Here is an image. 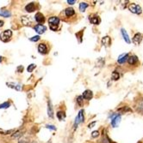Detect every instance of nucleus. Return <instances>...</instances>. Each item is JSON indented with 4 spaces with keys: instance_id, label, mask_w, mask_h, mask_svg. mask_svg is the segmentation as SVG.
<instances>
[{
    "instance_id": "nucleus-14",
    "label": "nucleus",
    "mask_w": 143,
    "mask_h": 143,
    "mask_svg": "<svg viewBox=\"0 0 143 143\" xmlns=\"http://www.w3.org/2000/svg\"><path fill=\"white\" fill-rule=\"evenodd\" d=\"M89 20H90L92 24H94V25L99 24V23H100V21H101L100 18H99L97 16H90Z\"/></svg>"
},
{
    "instance_id": "nucleus-17",
    "label": "nucleus",
    "mask_w": 143,
    "mask_h": 143,
    "mask_svg": "<svg viewBox=\"0 0 143 143\" xmlns=\"http://www.w3.org/2000/svg\"><path fill=\"white\" fill-rule=\"evenodd\" d=\"M128 58H129V54L126 53V54H123L118 58V63H124L126 61H128Z\"/></svg>"
},
{
    "instance_id": "nucleus-21",
    "label": "nucleus",
    "mask_w": 143,
    "mask_h": 143,
    "mask_svg": "<svg viewBox=\"0 0 143 143\" xmlns=\"http://www.w3.org/2000/svg\"><path fill=\"white\" fill-rule=\"evenodd\" d=\"M136 109L140 112H143V100H141L136 105Z\"/></svg>"
},
{
    "instance_id": "nucleus-8",
    "label": "nucleus",
    "mask_w": 143,
    "mask_h": 143,
    "mask_svg": "<svg viewBox=\"0 0 143 143\" xmlns=\"http://www.w3.org/2000/svg\"><path fill=\"white\" fill-rule=\"evenodd\" d=\"M38 51L41 54H47L48 53V48H47V45L45 44H40L39 46H38Z\"/></svg>"
},
{
    "instance_id": "nucleus-31",
    "label": "nucleus",
    "mask_w": 143,
    "mask_h": 143,
    "mask_svg": "<svg viewBox=\"0 0 143 143\" xmlns=\"http://www.w3.org/2000/svg\"><path fill=\"white\" fill-rule=\"evenodd\" d=\"M40 39H41V38H40V36H39V35H37V36L32 37V38H30L29 40H31V41H33V42H36V41H38Z\"/></svg>"
},
{
    "instance_id": "nucleus-6",
    "label": "nucleus",
    "mask_w": 143,
    "mask_h": 143,
    "mask_svg": "<svg viewBox=\"0 0 143 143\" xmlns=\"http://www.w3.org/2000/svg\"><path fill=\"white\" fill-rule=\"evenodd\" d=\"M120 122H121V116L120 115H117L111 120V125L113 126L114 128H117V126L119 125Z\"/></svg>"
},
{
    "instance_id": "nucleus-38",
    "label": "nucleus",
    "mask_w": 143,
    "mask_h": 143,
    "mask_svg": "<svg viewBox=\"0 0 143 143\" xmlns=\"http://www.w3.org/2000/svg\"><path fill=\"white\" fill-rule=\"evenodd\" d=\"M95 124H96V122H93L92 123H90V124H89L88 127H89V128H92V126H94Z\"/></svg>"
},
{
    "instance_id": "nucleus-2",
    "label": "nucleus",
    "mask_w": 143,
    "mask_h": 143,
    "mask_svg": "<svg viewBox=\"0 0 143 143\" xmlns=\"http://www.w3.org/2000/svg\"><path fill=\"white\" fill-rule=\"evenodd\" d=\"M11 36H12V32L11 30H5L0 34V40L3 42H7L11 40Z\"/></svg>"
},
{
    "instance_id": "nucleus-20",
    "label": "nucleus",
    "mask_w": 143,
    "mask_h": 143,
    "mask_svg": "<svg viewBox=\"0 0 143 143\" xmlns=\"http://www.w3.org/2000/svg\"><path fill=\"white\" fill-rule=\"evenodd\" d=\"M65 16L70 17V16H73L75 12H74V10H73V8H67V9H65Z\"/></svg>"
},
{
    "instance_id": "nucleus-25",
    "label": "nucleus",
    "mask_w": 143,
    "mask_h": 143,
    "mask_svg": "<svg viewBox=\"0 0 143 143\" xmlns=\"http://www.w3.org/2000/svg\"><path fill=\"white\" fill-rule=\"evenodd\" d=\"M78 118H79L80 123L84 122V120H85V117H84V111L83 110L80 111L79 113H78Z\"/></svg>"
},
{
    "instance_id": "nucleus-4",
    "label": "nucleus",
    "mask_w": 143,
    "mask_h": 143,
    "mask_svg": "<svg viewBox=\"0 0 143 143\" xmlns=\"http://www.w3.org/2000/svg\"><path fill=\"white\" fill-rule=\"evenodd\" d=\"M141 40H142V36H141V34L140 33H137L134 34V38H133V43H134V45H140Z\"/></svg>"
},
{
    "instance_id": "nucleus-28",
    "label": "nucleus",
    "mask_w": 143,
    "mask_h": 143,
    "mask_svg": "<svg viewBox=\"0 0 143 143\" xmlns=\"http://www.w3.org/2000/svg\"><path fill=\"white\" fill-rule=\"evenodd\" d=\"M83 100H84V99L82 96H78V98H77V102H78V104L80 105V106L83 105Z\"/></svg>"
},
{
    "instance_id": "nucleus-33",
    "label": "nucleus",
    "mask_w": 143,
    "mask_h": 143,
    "mask_svg": "<svg viewBox=\"0 0 143 143\" xmlns=\"http://www.w3.org/2000/svg\"><path fill=\"white\" fill-rule=\"evenodd\" d=\"M98 134H99L98 131H93V132H92V134H91V136L95 138V137H97V136H98Z\"/></svg>"
},
{
    "instance_id": "nucleus-41",
    "label": "nucleus",
    "mask_w": 143,
    "mask_h": 143,
    "mask_svg": "<svg viewBox=\"0 0 143 143\" xmlns=\"http://www.w3.org/2000/svg\"><path fill=\"white\" fill-rule=\"evenodd\" d=\"M33 143H35V142H33Z\"/></svg>"
},
{
    "instance_id": "nucleus-30",
    "label": "nucleus",
    "mask_w": 143,
    "mask_h": 143,
    "mask_svg": "<svg viewBox=\"0 0 143 143\" xmlns=\"http://www.w3.org/2000/svg\"><path fill=\"white\" fill-rule=\"evenodd\" d=\"M119 112H131V109L130 108H129L128 106H125V107H123V108H121V109H119Z\"/></svg>"
},
{
    "instance_id": "nucleus-39",
    "label": "nucleus",
    "mask_w": 143,
    "mask_h": 143,
    "mask_svg": "<svg viewBox=\"0 0 143 143\" xmlns=\"http://www.w3.org/2000/svg\"><path fill=\"white\" fill-rule=\"evenodd\" d=\"M3 24H4V21H0V27H2Z\"/></svg>"
},
{
    "instance_id": "nucleus-35",
    "label": "nucleus",
    "mask_w": 143,
    "mask_h": 143,
    "mask_svg": "<svg viewBox=\"0 0 143 143\" xmlns=\"http://www.w3.org/2000/svg\"><path fill=\"white\" fill-rule=\"evenodd\" d=\"M48 129H53V130H56V128L54 127L53 125H47L46 126Z\"/></svg>"
},
{
    "instance_id": "nucleus-7",
    "label": "nucleus",
    "mask_w": 143,
    "mask_h": 143,
    "mask_svg": "<svg viewBox=\"0 0 143 143\" xmlns=\"http://www.w3.org/2000/svg\"><path fill=\"white\" fill-rule=\"evenodd\" d=\"M46 27L43 26V25L41 24H39V25H36V26L35 27V30L36 32H37L39 34H42L43 33H44L45 31H46Z\"/></svg>"
},
{
    "instance_id": "nucleus-40",
    "label": "nucleus",
    "mask_w": 143,
    "mask_h": 143,
    "mask_svg": "<svg viewBox=\"0 0 143 143\" xmlns=\"http://www.w3.org/2000/svg\"><path fill=\"white\" fill-rule=\"evenodd\" d=\"M2 62V57H0V63Z\"/></svg>"
},
{
    "instance_id": "nucleus-5",
    "label": "nucleus",
    "mask_w": 143,
    "mask_h": 143,
    "mask_svg": "<svg viewBox=\"0 0 143 143\" xmlns=\"http://www.w3.org/2000/svg\"><path fill=\"white\" fill-rule=\"evenodd\" d=\"M92 96H93V93H92V92L91 90H85V92H83V95H82L83 99H85V100H91Z\"/></svg>"
},
{
    "instance_id": "nucleus-32",
    "label": "nucleus",
    "mask_w": 143,
    "mask_h": 143,
    "mask_svg": "<svg viewBox=\"0 0 143 143\" xmlns=\"http://www.w3.org/2000/svg\"><path fill=\"white\" fill-rule=\"evenodd\" d=\"M20 135H22V131H18L16 134H14L12 135V138H17L18 136H20Z\"/></svg>"
},
{
    "instance_id": "nucleus-23",
    "label": "nucleus",
    "mask_w": 143,
    "mask_h": 143,
    "mask_svg": "<svg viewBox=\"0 0 143 143\" xmlns=\"http://www.w3.org/2000/svg\"><path fill=\"white\" fill-rule=\"evenodd\" d=\"M15 132L14 129H11V130H4V129H0V134H11V133Z\"/></svg>"
},
{
    "instance_id": "nucleus-11",
    "label": "nucleus",
    "mask_w": 143,
    "mask_h": 143,
    "mask_svg": "<svg viewBox=\"0 0 143 143\" xmlns=\"http://www.w3.org/2000/svg\"><path fill=\"white\" fill-rule=\"evenodd\" d=\"M6 85L8 86L9 87H11V88H15L16 90L20 91L22 90V86L20 84H16V83H12V82H7Z\"/></svg>"
},
{
    "instance_id": "nucleus-29",
    "label": "nucleus",
    "mask_w": 143,
    "mask_h": 143,
    "mask_svg": "<svg viewBox=\"0 0 143 143\" xmlns=\"http://www.w3.org/2000/svg\"><path fill=\"white\" fill-rule=\"evenodd\" d=\"M11 105V104L9 102H5V103L2 104V105H0V109H4V108H8V107Z\"/></svg>"
},
{
    "instance_id": "nucleus-1",
    "label": "nucleus",
    "mask_w": 143,
    "mask_h": 143,
    "mask_svg": "<svg viewBox=\"0 0 143 143\" xmlns=\"http://www.w3.org/2000/svg\"><path fill=\"white\" fill-rule=\"evenodd\" d=\"M60 22V19L56 16H52L48 19V23H49L50 29L53 31H56V29L58 28V25Z\"/></svg>"
},
{
    "instance_id": "nucleus-12",
    "label": "nucleus",
    "mask_w": 143,
    "mask_h": 143,
    "mask_svg": "<svg viewBox=\"0 0 143 143\" xmlns=\"http://www.w3.org/2000/svg\"><path fill=\"white\" fill-rule=\"evenodd\" d=\"M48 117H50L51 118L53 117V109L50 100H48Z\"/></svg>"
},
{
    "instance_id": "nucleus-34",
    "label": "nucleus",
    "mask_w": 143,
    "mask_h": 143,
    "mask_svg": "<svg viewBox=\"0 0 143 143\" xmlns=\"http://www.w3.org/2000/svg\"><path fill=\"white\" fill-rule=\"evenodd\" d=\"M82 33H83V31H81L80 33H76V36L78 37V36H79V42H81L82 41Z\"/></svg>"
},
{
    "instance_id": "nucleus-36",
    "label": "nucleus",
    "mask_w": 143,
    "mask_h": 143,
    "mask_svg": "<svg viewBox=\"0 0 143 143\" xmlns=\"http://www.w3.org/2000/svg\"><path fill=\"white\" fill-rule=\"evenodd\" d=\"M23 66H19L17 68V72H19V73H21V72H23Z\"/></svg>"
},
{
    "instance_id": "nucleus-16",
    "label": "nucleus",
    "mask_w": 143,
    "mask_h": 143,
    "mask_svg": "<svg viewBox=\"0 0 143 143\" xmlns=\"http://www.w3.org/2000/svg\"><path fill=\"white\" fill-rule=\"evenodd\" d=\"M22 21L24 25L28 26V25H31L32 21H31V18L28 17V16H23L22 17Z\"/></svg>"
},
{
    "instance_id": "nucleus-3",
    "label": "nucleus",
    "mask_w": 143,
    "mask_h": 143,
    "mask_svg": "<svg viewBox=\"0 0 143 143\" xmlns=\"http://www.w3.org/2000/svg\"><path fill=\"white\" fill-rule=\"evenodd\" d=\"M129 10H130L132 13H134V14L140 15V14H141V12H142V9H141V7L139 5V4H130L129 6Z\"/></svg>"
},
{
    "instance_id": "nucleus-26",
    "label": "nucleus",
    "mask_w": 143,
    "mask_h": 143,
    "mask_svg": "<svg viewBox=\"0 0 143 143\" xmlns=\"http://www.w3.org/2000/svg\"><path fill=\"white\" fill-rule=\"evenodd\" d=\"M57 117L59 118V120H63V119L65 118V114H64V112H59L58 113H57Z\"/></svg>"
},
{
    "instance_id": "nucleus-18",
    "label": "nucleus",
    "mask_w": 143,
    "mask_h": 143,
    "mask_svg": "<svg viewBox=\"0 0 143 143\" xmlns=\"http://www.w3.org/2000/svg\"><path fill=\"white\" fill-rule=\"evenodd\" d=\"M122 36H123L124 40H125V41L127 42L128 44L130 43V42H131V41H130V39H129V35H128L127 32H126V30L124 29V28H122Z\"/></svg>"
},
{
    "instance_id": "nucleus-27",
    "label": "nucleus",
    "mask_w": 143,
    "mask_h": 143,
    "mask_svg": "<svg viewBox=\"0 0 143 143\" xmlns=\"http://www.w3.org/2000/svg\"><path fill=\"white\" fill-rule=\"evenodd\" d=\"M35 64H34V63H32V64L28 65V69H27V70H28V72H32L34 70H35Z\"/></svg>"
},
{
    "instance_id": "nucleus-24",
    "label": "nucleus",
    "mask_w": 143,
    "mask_h": 143,
    "mask_svg": "<svg viewBox=\"0 0 143 143\" xmlns=\"http://www.w3.org/2000/svg\"><path fill=\"white\" fill-rule=\"evenodd\" d=\"M119 78H120V75H119L118 72L114 71L113 73H112V79H113L114 81H117Z\"/></svg>"
},
{
    "instance_id": "nucleus-9",
    "label": "nucleus",
    "mask_w": 143,
    "mask_h": 143,
    "mask_svg": "<svg viewBox=\"0 0 143 143\" xmlns=\"http://www.w3.org/2000/svg\"><path fill=\"white\" fill-rule=\"evenodd\" d=\"M35 21H37V22H39V23H43L44 22V21H45V17H44V16H43L41 13H37V14H35Z\"/></svg>"
},
{
    "instance_id": "nucleus-22",
    "label": "nucleus",
    "mask_w": 143,
    "mask_h": 143,
    "mask_svg": "<svg viewBox=\"0 0 143 143\" xmlns=\"http://www.w3.org/2000/svg\"><path fill=\"white\" fill-rule=\"evenodd\" d=\"M87 7H88V4H86V3H80L79 4V10L82 12L85 11Z\"/></svg>"
},
{
    "instance_id": "nucleus-37",
    "label": "nucleus",
    "mask_w": 143,
    "mask_h": 143,
    "mask_svg": "<svg viewBox=\"0 0 143 143\" xmlns=\"http://www.w3.org/2000/svg\"><path fill=\"white\" fill-rule=\"evenodd\" d=\"M67 3H68L69 4H75V3H76V1H75V0H68V1H67Z\"/></svg>"
},
{
    "instance_id": "nucleus-15",
    "label": "nucleus",
    "mask_w": 143,
    "mask_h": 143,
    "mask_svg": "<svg viewBox=\"0 0 143 143\" xmlns=\"http://www.w3.org/2000/svg\"><path fill=\"white\" fill-rule=\"evenodd\" d=\"M25 10H26L28 12H33L34 10H35V5L34 3H29L28 4H27L26 7H25Z\"/></svg>"
},
{
    "instance_id": "nucleus-13",
    "label": "nucleus",
    "mask_w": 143,
    "mask_h": 143,
    "mask_svg": "<svg viewBox=\"0 0 143 143\" xmlns=\"http://www.w3.org/2000/svg\"><path fill=\"white\" fill-rule=\"evenodd\" d=\"M138 58L136 56H130V57H129V58H128V62H129V64H131V65H134V64H136V63H138Z\"/></svg>"
},
{
    "instance_id": "nucleus-10",
    "label": "nucleus",
    "mask_w": 143,
    "mask_h": 143,
    "mask_svg": "<svg viewBox=\"0 0 143 143\" xmlns=\"http://www.w3.org/2000/svg\"><path fill=\"white\" fill-rule=\"evenodd\" d=\"M102 43L104 46L109 47L110 45H111V40H110V38L109 36H105L102 39Z\"/></svg>"
},
{
    "instance_id": "nucleus-19",
    "label": "nucleus",
    "mask_w": 143,
    "mask_h": 143,
    "mask_svg": "<svg viewBox=\"0 0 143 143\" xmlns=\"http://www.w3.org/2000/svg\"><path fill=\"white\" fill-rule=\"evenodd\" d=\"M0 16L4 17H10L11 16V13L7 10H0Z\"/></svg>"
}]
</instances>
